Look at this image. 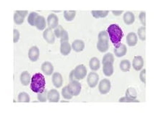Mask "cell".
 Here are the masks:
<instances>
[{
	"instance_id": "obj_3",
	"label": "cell",
	"mask_w": 154,
	"mask_h": 129,
	"mask_svg": "<svg viewBox=\"0 0 154 129\" xmlns=\"http://www.w3.org/2000/svg\"><path fill=\"white\" fill-rule=\"evenodd\" d=\"M109 48V35L106 31L103 30L98 33L97 49L101 53L106 52Z\"/></svg>"
},
{
	"instance_id": "obj_8",
	"label": "cell",
	"mask_w": 154,
	"mask_h": 129,
	"mask_svg": "<svg viewBox=\"0 0 154 129\" xmlns=\"http://www.w3.org/2000/svg\"><path fill=\"white\" fill-rule=\"evenodd\" d=\"M98 81H99V76L95 72H91L88 75L87 82L88 85L91 88H94L97 86Z\"/></svg>"
},
{
	"instance_id": "obj_38",
	"label": "cell",
	"mask_w": 154,
	"mask_h": 129,
	"mask_svg": "<svg viewBox=\"0 0 154 129\" xmlns=\"http://www.w3.org/2000/svg\"><path fill=\"white\" fill-rule=\"evenodd\" d=\"M146 12H141L139 15V19L140 21L141 24L143 25V26H146Z\"/></svg>"
},
{
	"instance_id": "obj_20",
	"label": "cell",
	"mask_w": 154,
	"mask_h": 129,
	"mask_svg": "<svg viewBox=\"0 0 154 129\" xmlns=\"http://www.w3.org/2000/svg\"><path fill=\"white\" fill-rule=\"evenodd\" d=\"M123 20H124L125 24L128 25V26H130L135 22V15L132 12H126L124 14V16H123Z\"/></svg>"
},
{
	"instance_id": "obj_15",
	"label": "cell",
	"mask_w": 154,
	"mask_h": 129,
	"mask_svg": "<svg viewBox=\"0 0 154 129\" xmlns=\"http://www.w3.org/2000/svg\"><path fill=\"white\" fill-rule=\"evenodd\" d=\"M52 83L57 88H60L63 84V79L60 73L55 72L52 75Z\"/></svg>"
},
{
	"instance_id": "obj_18",
	"label": "cell",
	"mask_w": 154,
	"mask_h": 129,
	"mask_svg": "<svg viewBox=\"0 0 154 129\" xmlns=\"http://www.w3.org/2000/svg\"><path fill=\"white\" fill-rule=\"evenodd\" d=\"M126 40L129 46H135L137 43V36L136 33L134 32L129 33L126 37Z\"/></svg>"
},
{
	"instance_id": "obj_41",
	"label": "cell",
	"mask_w": 154,
	"mask_h": 129,
	"mask_svg": "<svg viewBox=\"0 0 154 129\" xmlns=\"http://www.w3.org/2000/svg\"><path fill=\"white\" fill-rule=\"evenodd\" d=\"M123 12L124 11H122V10H121V11H114V10H113L112 13H113V15H115V16H119L123 13Z\"/></svg>"
},
{
	"instance_id": "obj_14",
	"label": "cell",
	"mask_w": 154,
	"mask_h": 129,
	"mask_svg": "<svg viewBox=\"0 0 154 129\" xmlns=\"http://www.w3.org/2000/svg\"><path fill=\"white\" fill-rule=\"evenodd\" d=\"M60 98V93L56 89H51L47 93V100L51 103H58Z\"/></svg>"
},
{
	"instance_id": "obj_27",
	"label": "cell",
	"mask_w": 154,
	"mask_h": 129,
	"mask_svg": "<svg viewBox=\"0 0 154 129\" xmlns=\"http://www.w3.org/2000/svg\"><path fill=\"white\" fill-rule=\"evenodd\" d=\"M120 69L124 72H128L130 71V68H131V64L128 60H122L120 62V65H119Z\"/></svg>"
},
{
	"instance_id": "obj_5",
	"label": "cell",
	"mask_w": 154,
	"mask_h": 129,
	"mask_svg": "<svg viewBox=\"0 0 154 129\" xmlns=\"http://www.w3.org/2000/svg\"><path fill=\"white\" fill-rule=\"evenodd\" d=\"M67 87L72 96L79 95L80 92H81V84H80L78 80L70 81L69 84L67 86Z\"/></svg>"
},
{
	"instance_id": "obj_35",
	"label": "cell",
	"mask_w": 154,
	"mask_h": 129,
	"mask_svg": "<svg viewBox=\"0 0 154 129\" xmlns=\"http://www.w3.org/2000/svg\"><path fill=\"white\" fill-rule=\"evenodd\" d=\"M64 29L62 28V26H57L56 28H55L54 31V34L55 37H57V38H60L61 35H62V32Z\"/></svg>"
},
{
	"instance_id": "obj_22",
	"label": "cell",
	"mask_w": 154,
	"mask_h": 129,
	"mask_svg": "<svg viewBox=\"0 0 154 129\" xmlns=\"http://www.w3.org/2000/svg\"><path fill=\"white\" fill-rule=\"evenodd\" d=\"M103 72L105 76H112L113 73H114L113 64H111V63H104V64H103Z\"/></svg>"
},
{
	"instance_id": "obj_26",
	"label": "cell",
	"mask_w": 154,
	"mask_h": 129,
	"mask_svg": "<svg viewBox=\"0 0 154 129\" xmlns=\"http://www.w3.org/2000/svg\"><path fill=\"white\" fill-rule=\"evenodd\" d=\"M75 15H76V11H75V10H72V11L65 10V11H64V17L68 22L72 21L75 19Z\"/></svg>"
},
{
	"instance_id": "obj_13",
	"label": "cell",
	"mask_w": 154,
	"mask_h": 129,
	"mask_svg": "<svg viewBox=\"0 0 154 129\" xmlns=\"http://www.w3.org/2000/svg\"><path fill=\"white\" fill-rule=\"evenodd\" d=\"M59 18L55 14H50L47 17V25L49 28L54 29L58 26Z\"/></svg>"
},
{
	"instance_id": "obj_39",
	"label": "cell",
	"mask_w": 154,
	"mask_h": 129,
	"mask_svg": "<svg viewBox=\"0 0 154 129\" xmlns=\"http://www.w3.org/2000/svg\"><path fill=\"white\" fill-rule=\"evenodd\" d=\"M20 39V33L17 30L14 29L13 30V42L16 44V43L18 42Z\"/></svg>"
},
{
	"instance_id": "obj_12",
	"label": "cell",
	"mask_w": 154,
	"mask_h": 129,
	"mask_svg": "<svg viewBox=\"0 0 154 129\" xmlns=\"http://www.w3.org/2000/svg\"><path fill=\"white\" fill-rule=\"evenodd\" d=\"M144 65V61L141 56H137L133 58L132 61V67L135 71H140L143 69Z\"/></svg>"
},
{
	"instance_id": "obj_16",
	"label": "cell",
	"mask_w": 154,
	"mask_h": 129,
	"mask_svg": "<svg viewBox=\"0 0 154 129\" xmlns=\"http://www.w3.org/2000/svg\"><path fill=\"white\" fill-rule=\"evenodd\" d=\"M34 26L36 27L37 29L39 30H44V29H46V22L45 17L42 15L38 16L36 20H35V25H34Z\"/></svg>"
},
{
	"instance_id": "obj_37",
	"label": "cell",
	"mask_w": 154,
	"mask_h": 129,
	"mask_svg": "<svg viewBox=\"0 0 154 129\" xmlns=\"http://www.w3.org/2000/svg\"><path fill=\"white\" fill-rule=\"evenodd\" d=\"M60 39H61L60 43L65 42V41L69 40V35H68V33L65 30H64L63 32H62V35H61L60 37Z\"/></svg>"
},
{
	"instance_id": "obj_10",
	"label": "cell",
	"mask_w": 154,
	"mask_h": 129,
	"mask_svg": "<svg viewBox=\"0 0 154 129\" xmlns=\"http://www.w3.org/2000/svg\"><path fill=\"white\" fill-rule=\"evenodd\" d=\"M43 36H44V40H45L48 44H53L55 42V35L52 31V29L48 28L45 29L43 33Z\"/></svg>"
},
{
	"instance_id": "obj_29",
	"label": "cell",
	"mask_w": 154,
	"mask_h": 129,
	"mask_svg": "<svg viewBox=\"0 0 154 129\" xmlns=\"http://www.w3.org/2000/svg\"><path fill=\"white\" fill-rule=\"evenodd\" d=\"M125 97L130 98V99H137V92H136L135 89L132 88V87L128 88L125 92Z\"/></svg>"
},
{
	"instance_id": "obj_25",
	"label": "cell",
	"mask_w": 154,
	"mask_h": 129,
	"mask_svg": "<svg viewBox=\"0 0 154 129\" xmlns=\"http://www.w3.org/2000/svg\"><path fill=\"white\" fill-rule=\"evenodd\" d=\"M91 14L95 18H104L109 14L108 10L101 11V10H93L91 11Z\"/></svg>"
},
{
	"instance_id": "obj_34",
	"label": "cell",
	"mask_w": 154,
	"mask_h": 129,
	"mask_svg": "<svg viewBox=\"0 0 154 129\" xmlns=\"http://www.w3.org/2000/svg\"><path fill=\"white\" fill-rule=\"evenodd\" d=\"M47 90L44 89L42 92L38 93V100L42 103H45L47 100Z\"/></svg>"
},
{
	"instance_id": "obj_31",
	"label": "cell",
	"mask_w": 154,
	"mask_h": 129,
	"mask_svg": "<svg viewBox=\"0 0 154 129\" xmlns=\"http://www.w3.org/2000/svg\"><path fill=\"white\" fill-rule=\"evenodd\" d=\"M146 28L145 26H142L139 28L138 30H137V35H138L139 38L141 40L145 41L146 38Z\"/></svg>"
},
{
	"instance_id": "obj_24",
	"label": "cell",
	"mask_w": 154,
	"mask_h": 129,
	"mask_svg": "<svg viewBox=\"0 0 154 129\" xmlns=\"http://www.w3.org/2000/svg\"><path fill=\"white\" fill-rule=\"evenodd\" d=\"M30 80H31V77H30V75L28 71H23L22 74H21L20 82L23 85L28 86L30 82Z\"/></svg>"
},
{
	"instance_id": "obj_23",
	"label": "cell",
	"mask_w": 154,
	"mask_h": 129,
	"mask_svg": "<svg viewBox=\"0 0 154 129\" xmlns=\"http://www.w3.org/2000/svg\"><path fill=\"white\" fill-rule=\"evenodd\" d=\"M89 67L93 71H97L98 69H99L100 67H101L99 59L96 57H94V58H91L89 62Z\"/></svg>"
},
{
	"instance_id": "obj_7",
	"label": "cell",
	"mask_w": 154,
	"mask_h": 129,
	"mask_svg": "<svg viewBox=\"0 0 154 129\" xmlns=\"http://www.w3.org/2000/svg\"><path fill=\"white\" fill-rule=\"evenodd\" d=\"M98 89L102 94H107L111 89V82L107 79H103L98 85Z\"/></svg>"
},
{
	"instance_id": "obj_6",
	"label": "cell",
	"mask_w": 154,
	"mask_h": 129,
	"mask_svg": "<svg viewBox=\"0 0 154 129\" xmlns=\"http://www.w3.org/2000/svg\"><path fill=\"white\" fill-rule=\"evenodd\" d=\"M28 14V12L27 10H24V11L17 10V11H15V14H14V22L16 25H18V26L22 25Z\"/></svg>"
},
{
	"instance_id": "obj_9",
	"label": "cell",
	"mask_w": 154,
	"mask_h": 129,
	"mask_svg": "<svg viewBox=\"0 0 154 129\" xmlns=\"http://www.w3.org/2000/svg\"><path fill=\"white\" fill-rule=\"evenodd\" d=\"M127 51H128V49H127V46L125 44L119 43L114 46V54L117 57L120 58V57L124 56L126 55Z\"/></svg>"
},
{
	"instance_id": "obj_36",
	"label": "cell",
	"mask_w": 154,
	"mask_h": 129,
	"mask_svg": "<svg viewBox=\"0 0 154 129\" xmlns=\"http://www.w3.org/2000/svg\"><path fill=\"white\" fill-rule=\"evenodd\" d=\"M120 103H139V100L137 99H130L127 97H123L119 100Z\"/></svg>"
},
{
	"instance_id": "obj_21",
	"label": "cell",
	"mask_w": 154,
	"mask_h": 129,
	"mask_svg": "<svg viewBox=\"0 0 154 129\" xmlns=\"http://www.w3.org/2000/svg\"><path fill=\"white\" fill-rule=\"evenodd\" d=\"M71 49H72L71 45L69 44L68 41L61 43L60 52L63 56L69 55L71 52Z\"/></svg>"
},
{
	"instance_id": "obj_19",
	"label": "cell",
	"mask_w": 154,
	"mask_h": 129,
	"mask_svg": "<svg viewBox=\"0 0 154 129\" xmlns=\"http://www.w3.org/2000/svg\"><path fill=\"white\" fill-rule=\"evenodd\" d=\"M71 47L74 50V51L77 52V53H79V52H81L84 50V48H85V44L81 40H75L72 44Z\"/></svg>"
},
{
	"instance_id": "obj_2",
	"label": "cell",
	"mask_w": 154,
	"mask_h": 129,
	"mask_svg": "<svg viewBox=\"0 0 154 129\" xmlns=\"http://www.w3.org/2000/svg\"><path fill=\"white\" fill-rule=\"evenodd\" d=\"M106 32L108 33L110 40L112 41L114 46L120 43L123 36H124V33H123L122 30L117 24L110 25L107 28Z\"/></svg>"
},
{
	"instance_id": "obj_33",
	"label": "cell",
	"mask_w": 154,
	"mask_h": 129,
	"mask_svg": "<svg viewBox=\"0 0 154 129\" xmlns=\"http://www.w3.org/2000/svg\"><path fill=\"white\" fill-rule=\"evenodd\" d=\"M62 97L64 98V99L67 100H71L72 98V97H73L72 95L70 92L69 91V89H68L67 86H65V87L62 88Z\"/></svg>"
},
{
	"instance_id": "obj_30",
	"label": "cell",
	"mask_w": 154,
	"mask_h": 129,
	"mask_svg": "<svg viewBox=\"0 0 154 129\" xmlns=\"http://www.w3.org/2000/svg\"><path fill=\"white\" fill-rule=\"evenodd\" d=\"M38 15H39L37 13V12H30V13L29 14V15H28V22L29 23L30 26H34V25H35V20H36L37 17Z\"/></svg>"
},
{
	"instance_id": "obj_11",
	"label": "cell",
	"mask_w": 154,
	"mask_h": 129,
	"mask_svg": "<svg viewBox=\"0 0 154 129\" xmlns=\"http://www.w3.org/2000/svg\"><path fill=\"white\" fill-rule=\"evenodd\" d=\"M40 51L37 46H32L28 51V58L31 62H36L39 58Z\"/></svg>"
},
{
	"instance_id": "obj_32",
	"label": "cell",
	"mask_w": 154,
	"mask_h": 129,
	"mask_svg": "<svg viewBox=\"0 0 154 129\" xmlns=\"http://www.w3.org/2000/svg\"><path fill=\"white\" fill-rule=\"evenodd\" d=\"M114 55L111 53H108L105 54L104 56L103 57V60H102V64L104 63H111V64H114Z\"/></svg>"
},
{
	"instance_id": "obj_40",
	"label": "cell",
	"mask_w": 154,
	"mask_h": 129,
	"mask_svg": "<svg viewBox=\"0 0 154 129\" xmlns=\"http://www.w3.org/2000/svg\"><path fill=\"white\" fill-rule=\"evenodd\" d=\"M146 69H143V70L140 72V79L141 82H143V83H144V84L146 83Z\"/></svg>"
},
{
	"instance_id": "obj_4",
	"label": "cell",
	"mask_w": 154,
	"mask_h": 129,
	"mask_svg": "<svg viewBox=\"0 0 154 129\" xmlns=\"http://www.w3.org/2000/svg\"><path fill=\"white\" fill-rule=\"evenodd\" d=\"M75 80H83L87 75V69L83 64H80L75 67L74 70H72Z\"/></svg>"
},
{
	"instance_id": "obj_1",
	"label": "cell",
	"mask_w": 154,
	"mask_h": 129,
	"mask_svg": "<svg viewBox=\"0 0 154 129\" xmlns=\"http://www.w3.org/2000/svg\"><path fill=\"white\" fill-rule=\"evenodd\" d=\"M45 77L41 73H36L32 76L30 80V89L35 93L42 92L45 89Z\"/></svg>"
},
{
	"instance_id": "obj_17",
	"label": "cell",
	"mask_w": 154,
	"mask_h": 129,
	"mask_svg": "<svg viewBox=\"0 0 154 129\" xmlns=\"http://www.w3.org/2000/svg\"><path fill=\"white\" fill-rule=\"evenodd\" d=\"M42 70L44 74L47 75V76H50V75L52 74L54 71V67L52 64H51V63L45 62L42 64Z\"/></svg>"
},
{
	"instance_id": "obj_28",
	"label": "cell",
	"mask_w": 154,
	"mask_h": 129,
	"mask_svg": "<svg viewBox=\"0 0 154 129\" xmlns=\"http://www.w3.org/2000/svg\"><path fill=\"white\" fill-rule=\"evenodd\" d=\"M17 100L19 103H29L30 102V96L28 93L26 92H20L17 97Z\"/></svg>"
}]
</instances>
